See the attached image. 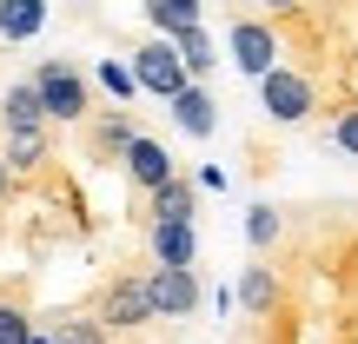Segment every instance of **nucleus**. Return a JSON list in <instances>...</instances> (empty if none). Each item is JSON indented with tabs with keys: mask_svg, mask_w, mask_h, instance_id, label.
<instances>
[{
	"mask_svg": "<svg viewBox=\"0 0 358 344\" xmlns=\"http://www.w3.org/2000/svg\"><path fill=\"white\" fill-rule=\"evenodd\" d=\"M40 87V106H47V126H87L93 119V80L80 73L73 60H40L27 73Z\"/></svg>",
	"mask_w": 358,
	"mask_h": 344,
	"instance_id": "f257e3e1",
	"label": "nucleus"
},
{
	"mask_svg": "<svg viewBox=\"0 0 358 344\" xmlns=\"http://www.w3.org/2000/svg\"><path fill=\"white\" fill-rule=\"evenodd\" d=\"M226 53H232V66H239L245 80H272V73L285 66L279 33H272V20H259V13H232V27H226Z\"/></svg>",
	"mask_w": 358,
	"mask_h": 344,
	"instance_id": "f03ea898",
	"label": "nucleus"
},
{
	"mask_svg": "<svg viewBox=\"0 0 358 344\" xmlns=\"http://www.w3.org/2000/svg\"><path fill=\"white\" fill-rule=\"evenodd\" d=\"M127 60H133V80H140V93H153V100H166V106H173L186 87H199V80L186 73V60H179L173 40H140Z\"/></svg>",
	"mask_w": 358,
	"mask_h": 344,
	"instance_id": "7ed1b4c3",
	"label": "nucleus"
},
{
	"mask_svg": "<svg viewBox=\"0 0 358 344\" xmlns=\"http://www.w3.org/2000/svg\"><path fill=\"white\" fill-rule=\"evenodd\" d=\"M259 106H266V119H279V126H306L325 100H319V80H312V73L279 66L272 80H259Z\"/></svg>",
	"mask_w": 358,
	"mask_h": 344,
	"instance_id": "20e7f679",
	"label": "nucleus"
},
{
	"mask_svg": "<svg viewBox=\"0 0 358 344\" xmlns=\"http://www.w3.org/2000/svg\"><path fill=\"white\" fill-rule=\"evenodd\" d=\"M146 298H153V318H192V311L206 305V285H199V271L153 265L146 271Z\"/></svg>",
	"mask_w": 358,
	"mask_h": 344,
	"instance_id": "39448f33",
	"label": "nucleus"
},
{
	"mask_svg": "<svg viewBox=\"0 0 358 344\" xmlns=\"http://www.w3.org/2000/svg\"><path fill=\"white\" fill-rule=\"evenodd\" d=\"M120 172L133 179V192H140V199H153L159 186H173V179H179L173 153H166V140H153V133H140V140L127 146V159H120Z\"/></svg>",
	"mask_w": 358,
	"mask_h": 344,
	"instance_id": "423d86ee",
	"label": "nucleus"
},
{
	"mask_svg": "<svg viewBox=\"0 0 358 344\" xmlns=\"http://www.w3.org/2000/svg\"><path fill=\"white\" fill-rule=\"evenodd\" d=\"M93 318L106 324V331H140V324H153V298H146V278H113L100 292V311Z\"/></svg>",
	"mask_w": 358,
	"mask_h": 344,
	"instance_id": "0eeeda50",
	"label": "nucleus"
},
{
	"mask_svg": "<svg viewBox=\"0 0 358 344\" xmlns=\"http://www.w3.org/2000/svg\"><path fill=\"white\" fill-rule=\"evenodd\" d=\"M192 218H199V186H192L186 172L146 199V225H192Z\"/></svg>",
	"mask_w": 358,
	"mask_h": 344,
	"instance_id": "6e6552de",
	"label": "nucleus"
},
{
	"mask_svg": "<svg viewBox=\"0 0 358 344\" xmlns=\"http://www.w3.org/2000/svg\"><path fill=\"white\" fill-rule=\"evenodd\" d=\"M146 245H153V265H166V271L199 265V232L192 225H146Z\"/></svg>",
	"mask_w": 358,
	"mask_h": 344,
	"instance_id": "1a4fd4ad",
	"label": "nucleus"
},
{
	"mask_svg": "<svg viewBox=\"0 0 358 344\" xmlns=\"http://www.w3.org/2000/svg\"><path fill=\"white\" fill-rule=\"evenodd\" d=\"M166 113H173V126L186 133V140H213V133H219V100H213L206 87H186Z\"/></svg>",
	"mask_w": 358,
	"mask_h": 344,
	"instance_id": "9d476101",
	"label": "nucleus"
},
{
	"mask_svg": "<svg viewBox=\"0 0 358 344\" xmlns=\"http://www.w3.org/2000/svg\"><path fill=\"white\" fill-rule=\"evenodd\" d=\"M146 27H153V40H186L206 27L199 0H146Z\"/></svg>",
	"mask_w": 358,
	"mask_h": 344,
	"instance_id": "9b49d317",
	"label": "nucleus"
},
{
	"mask_svg": "<svg viewBox=\"0 0 358 344\" xmlns=\"http://www.w3.org/2000/svg\"><path fill=\"white\" fill-rule=\"evenodd\" d=\"M0 119H7V133H47V106H40V87H34V80H13V87H7Z\"/></svg>",
	"mask_w": 358,
	"mask_h": 344,
	"instance_id": "f8f14e48",
	"label": "nucleus"
},
{
	"mask_svg": "<svg viewBox=\"0 0 358 344\" xmlns=\"http://www.w3.org/2000/svg\"><path fill=\"white\" fill-rule=\"evenodd\" d=\"M239 305L252 311V318H272V311H279V271L272 265H245L239 271Z\"/></svg>",
	"mask_w": 358,
	"mask_h": 344,
	"instance_id": "ddd939ff",
	"label": "nucleus"
},
{
	"mask_svg": "<svg viewBox=\"0 0 358 344\" xmlns=\"http://www.w3.org/2000/svg\"><path fill=\"white\" fill-rule=\"evenodd\" d=\"M40 33H47L40 0H0V40H40Z\"/></svg>",
	"mask_w": 358,
	"mask_h": 344,
	"instance_id": "4468645a",
	"label": "nucleus"
},
{
	"mask_svg": "<svg viewBox=\"0 0 358 344\" xmlns=\"http://www.w3.org/2000/svg\"><path fill=\"white\" fill-rule=\"evenodd\" d=\"M93 80L113 93V106H120V113H133V100H140V80H133V60H127V53H106V60L93 66Z\"/></svg>",
	"mask_w": 358,
	"mask_h": 344,
	"instance_id": "2eb2a0df",
	"label": "nucleus"
},
{
	"mask_svg": "<svg viewBox=\"0 0 358 344\" xmlns=\"http://www.w3.org/2000/svg\"><path fill=\"white\" fill-rule=\"evenodd\" d=\"M0 159L27 179V172H40L53 159V146H47V133H7V140H0Z\"/></svg>",
	"mask_w": 358,
	"mask_h": 344,
	"instance_id": "dca6fc26",
	"label": "nucleus"
},
{
	"mask_svg": "<svg viewBox=\"0 0 358 344\" xmlns=\"http://www.w3.org/2000/svg\"><path fill=\"white\" fill-rule=\"evenodd\" d=\"M140 140V126H133V113H120V106H106L100 119H93V146L100 153H113V159H127V146Z\"/></svg>",
	"mask_w": 358,
	"mask_h": 344,
	"instance_id": "f3484780",
	"label": "nucleus"
},
{
	"mask_svg": "<svg viewBox=\"0 0 358 344\" xmlns=\"http://www.w3.org/2000/svg\"><path fill=\"white\" fill-rule=\"evenodd\" d=\"M279 239H285V212L279 205H266V199L245 205V245H252V252H272Z\"/></svg>",
	"mask_w": 358,
	"mask_h": 344,
	"instance_id": "a211bd4d",
	"label": "nucleus"
},
{
	"mask_svg": "<svg viewBox=\"0 0 358 344\" xmlns=\"http://www.w3.org/2000/svg\"><path fill=\"white\" fill-rule=\"evenodd\" d=\"M173 47H179V60H186V73H192V80H199V87H206V73H213V66H219V47H213V33H206V27H199V33L173 40Z\"/></svg>",
	"mask_w": 358,
	"mask_h": 344,
	"instance_id": "6ab92c4d",
	"label": "nucleus"
},
{
	"mask_svg": "<svg viewBox=\"0 0 358 344\" xmlns=\"http://www.w3.org/2000/svg\"><path fill=\"white\" fill-rule=\"evenodd\" d=\"M34 338H40L34 311H27V305H13V298H0V344H34Z\"/></svg>",
	"mask_w": 358,
	"mask_h": 344,
	"instance_id": "aec40b11",
	"label": "nucleus"
},
{
	"mask_svg": "<svg viewBox=\"0 0 358 344\" xmlns=\"http://www.w3.org/2000/svg\"><path fill=\"white\" fill-rule=\"evenodd\" d=\"M53 344H106V324L100 318H60L53 324Z\"/></svg>",
	"mask_w": 358,
	"mask_h": 344,
	"instance_id": "412c9836",
	"label": "nucleus"
},
{
	"mask_svg": "<svg viewBox=\"0 0 358 344\" xmlns=\"http://www.w3.org/2000/svg\"><path fill=\"white\" fill-rule=\"evenodd\" d=\"M325 140H332L345 159H358V106H345V113H338L332 126H325Z\"/></svg>",
	"mask_w": 358,
	"mask_h": 344,
	"instance_id": "4be33fe9",
	"label": "nucleus"
},
{
	"mask_svg": "<svg viewBox=\"0 0 358 344\" xmlns=\"http://www.w3.org/2000/svg\"><path fill=\"white\" fill-rule=\"evenodd\" d=\"M192 186H199V192H226V166H199Z\"/></svg>",
	"mask_w": 358,
	"mask_h": 344,
	"instance_id": "5701e85b",
	"label": "nucleus"
},
{
	"mask_svg": "<svg viewBox=\"0 0 358 344\" xmlns=\"http://www.w3.org/2000/svg\"><path fill=\"white\" fill-rule=\"evenodd\" d=\"M13 186H20V172H13V166H7V159H0V205H7V199H13Z\"/></svg>",
	"mask_w": 358,
	"mask_h": 344,
	"instance_id": "b1692460",
	"label": "nucleus"
},
{
	"mask_svg": "<svg viewBox=\"0 0 358 344\" xmlns=\"http://www.w3.org/2000/svg\"><path fill=\"white\" fill-rule=\"evenodd\" d=\"M34 344H53V331H40V338H34Z\"/></svg>",
	"mask_w": 358,
	"mask_h": 344,
	"instance_id": "393cba45",
	"label": "nucleus"
}]
</instances>
